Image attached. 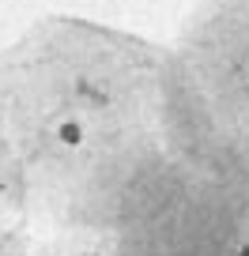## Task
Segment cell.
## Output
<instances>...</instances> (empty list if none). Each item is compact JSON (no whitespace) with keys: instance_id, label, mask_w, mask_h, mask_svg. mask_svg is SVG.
<instances>
[{"instance_id":"7a4b0ae2","label":"cell","mask_w":249,"mask_h":256,"mask_svg":"<svg viewBox=\"0 0 249 256\" xmlns=\"http://www.w3.org/2000/svg\"><path fill=\"white\" fill-rule=\"evenodd\" d=\"M234 256H249V245H238V252H234Z\"/></svg>"},{"instance_id":"6da1fadb","label":"cell","mask_w":249,"mask_h":256,"mask_svg":"<svg viewBox=\"0 0 249 256\" xmlns=\"http://www.w3.org/2000/svg\"><path fill=\"white\" fill-rule=\"evenodd\" d=\"M53 140L65 147V151H76V147H83V120H76V117L61 120V124L53 128Z\"/></svg>"}]
</instances>
